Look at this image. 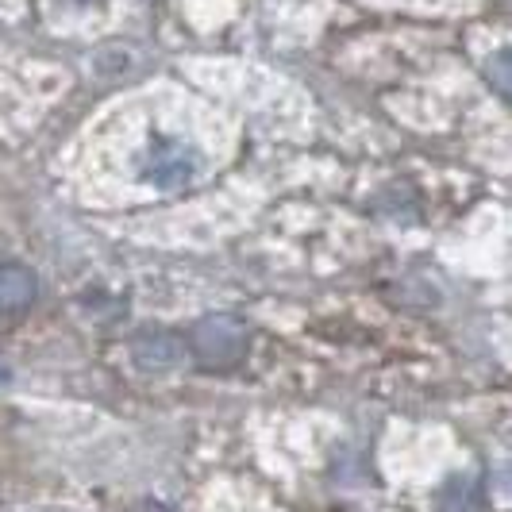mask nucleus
<instances>
[{"mask_svg":"<svg viewBox=\"0 0 512 512\" xmlns=\"http://www.w3.org/2000/svg\"><path fill=\"white\" fill-rule=\"evenodd\" d=\"M185 355L201 370H231L247 355V324L231 312H212L185 335Z\"/></svg>","mask_w":512,"mask_h":512,"instance_id":"1","label":"nucleus"},{"mask_svg":"<svg viewBox=\"0 0 512 512\" xmlns=\"http://www.w3.org/2000/svg\"><path fill=\"white\" fill-rule=\"evenodd\" d=\"M0 382H8V366H0Z\"/></svg>","mask_w":512,"mask_h":512,"instance_id":"4","label":"nucleus"},{"mask_svg":"<svg viewBox=\"0 0 512 512\" xmlns=\"http://www.w3.org/2000/svg\"><path fill=\"white\" fill-rule=\"evenodd\" d=\"M131 359H135L139 370H147V374H166V370L181 366L189 355H185V339L178 332L143 328V332L131 339Z\"/></svg>","mask_w":512,"mask_h":512,"instance_id":"2","label":"nucleus"},{"mask_svg":"<svg viewBox=\"0 0 512 512\" xmlns=\"http://www.w3.org/2000/svg\"><path fill=\"white\" fill-rule=\"evenodd\" d=\"M39 297V278L24 262H0V316H24Z\"/></svg>","mask_w":512,"mask_h":512,"instance_id":"3","label":"nucleus"}]
</instances>
